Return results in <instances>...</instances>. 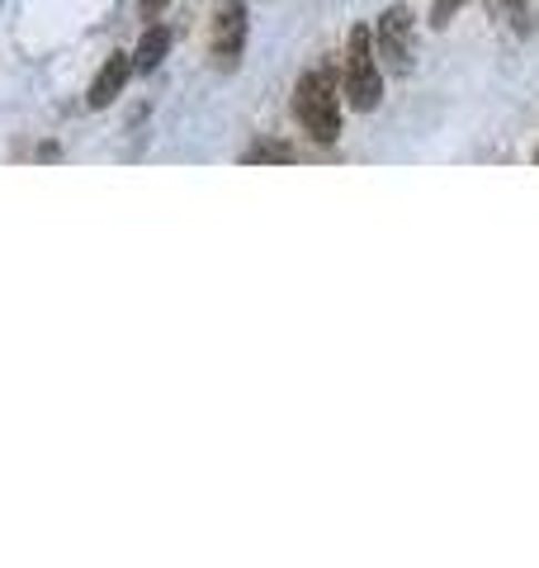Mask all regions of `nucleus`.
Wrapping results in <instances>:
<instances>
[{"label":"nucleus","mask_w":539,"mask_h":568,"mask_svg":"<svg viewBox=\"0 0 539 568\" xmlns=\"http://www.w3.org/2000/svg\"><path fill=\"white\" fill-rule=\"evenodd\" d=\"M294 119L317 148L340 138V77L332 67H308L294 85Z\"/></svg>","instance_id":"1"},{"label":"nucleus","mask_w":539,"mask_h":568,"mask_svg":"<svg viewBox=\"0 0 539 568\" xmlns=\"http://www.w3.org/2000/svg\"><path fill=\"white\" fill-rule=\"evenodd\" d=\"M340 85L355 114H374L384 104V71L374 58V33L365 24H355L346 33V58H340Z\"/></svg>","instance_id":"2"},{"label":"nucleus","mask_w":539,"mask_h":568,"mask_svg":"<svg viewBox=\"0 0 539 568\" xmlns=\"http://www.w3.org/2000/svg\"><path fill=\"white\" fill-rule=\"evenodd\" d=\"M369 33H374V58H379L393 77H411V67H417V20H411V10L388 6Z\"/></svg>","instance_id":"3"},{"label":"nucleus","mask_w":539,"mask_h":568,"mask_svg":"<svg viewBox=\"0 0 539 568\" xmlns=\"http://www.w3.org/2000/svg\"><path fill=\"white\" fill-rule=\"evenodd\" d=\"M246 33H251V10L246 0H218L209 20V62L223 71H237L246 58Z\"/></svg>","instance_id":"4"},{"label":"nucleus","mask_w":539,"mask_h":568,"mask_svg":"<svg viewBox=\"0 0 539 568\" xmlns=\"http://www.w3.org/2000/svg\"><path fill=\"white\" fill-rule=\"evenodd\" d=\"M133 81V52H110L104 67L95 71V81H90L85 91V104L90 110H110V104L123 95V85Z\"/></svg>","instance_id":"5"},{"label":"nucleus","mask_w":539,"mask_h":568,"mask_svg":"<svg viewBox=\"0 0 539 568\" xmlns=\"http://www.w3.org/2000/svg\"><path fill=\"white\" fill-rule=\"evenodd\" d=\"M166 58H171V29L161 20H148V29H142V39L133 48V77H148Z\"/></svg>","instance_id":"6"},{"label":"nucleus","mask_w":539,"mask_h":568,"mask_svg":"<svg viewBox=\"0 0 539 568\" xmlns=\"http://www.w3.org/2000/svg\"><path fill=\"white\" fill-rule=\"evenodd\" d=\"M242 162L246 166H289L294 162V148L284 138H256V142H246Z\"/></svg>","instance_id":"7"},{"label":"nucleus","mask_w":539,"mask_h":568,"mask_svg":"<svg viewBox=\"0 0 539 568\" xmlns=\"http://www.w3.org/2000/svg\"><path fill=\"white\" fill-rule=\"evenodd\" d=\"M497 20H507V24H516V29H526V14H530V0H482Z\"/></svg>","instance_id":"8"},{"label":"nucleus","mask_w":539,"mask_h":568,"mask_svg":"<svg viewBox=\"0 0 539 568\" xmlns=\"http://www.w3.org/2000/svg\"><path fill=\"white\" fill-rule=\"evenodd\" d=\"M464 6H469V0H430V29H449Z\"/></svg>","instance_id":"9"},{"label":"nucleus","mask_w":539,"mask_h":568,"mask_svg":"<svg viewBox=\"0 0 539 568\" xmlns=\"http://www.w3.org/2000/svg\"><path fill=\"white\" fill-rule=\"evenodd\" d=\"M33 156H39V162H62V142H43Z\"/></svg>","instance_id":"10"},{"label":"nucleus","mask_w":539,"mask_h":568,"mask_svg":"<svg viewBox=\"0 0 539 568\" xmlns=\"http://www.w3.org/2000/svg\"><path fill=\"white\" fill-rule=\"evenodd\" d=\"M142 14H148V20H156V14H161V0H142Z\"/></svg>","instance_id":"11"},{"label":"nucleus","mask_w":539,"mask_h":568,"mask_svg":"<svg viewBox=\"0 0 539 568\" xmlns=\"http://www.w3.org/2000/svg\"><path fill=\"white\" fill-rule=\"evenodd\" d=\"M535 162H539V148H535Z\"/></svg>","instance_id":"12"}]
</instances>
